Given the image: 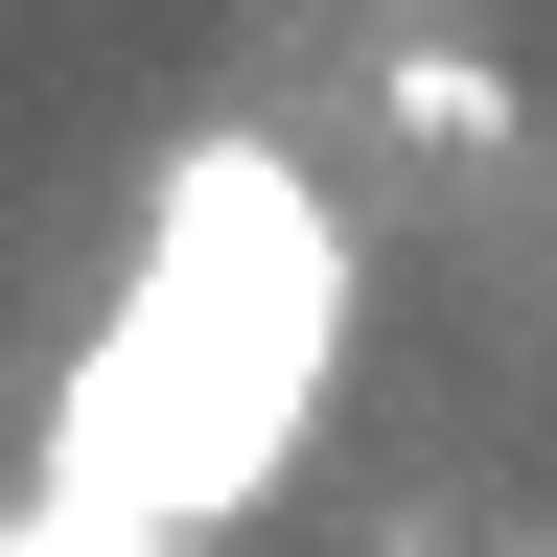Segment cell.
<instances>
[{
	"mask_svg": "<svg viewBox=\"0 0 557 557\" xmlns=\"http://www.w3.org/2000/svg\"><path fill=\"white\" fill-rule=\"evenodd\" d=\"M325 372H348V209L278 163V139H163L116 302L47 372V465L24 487L139 511V534H233L256 487L325 442Z\"/></svg>",
	"mask_w": 557,
	"mask_h": 557,
	"instance_id": "6da1fadb",
	"label": "cell"
},
{
	"mask_svg": "<svg viewBox=\"0 0 557 557\" xmlns=\"http://www.w3.org/2000/svg\"><path fill=\"white\" fill-rule=\"evenodd\" d=\"M395 139H442V163H511V70L418 24V47H395Z\"/></svg>",
	"mask_w": 557,
	"mask_h": 557,
	"instance_id": "7a4b0ae2",
	"label": "cell"
},
{
	"mask_svg": "<svg viewBox=\"0 0 557 557\" xmlns=\"http://www.w3.org/2000/svg\"><path fill=\"white\" fill-rule=\"evenodd\" d=\"M0 557H186V534H139V511H70V487H24V511H0Z\"/></svg>",
	"mask_w": 557,
	"mask_h": 557,
	"instance_id": "3957f363",
	"label": "cell"
}]
</instances>
